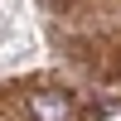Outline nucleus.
<instances>
[{"label":"nucleus","mask_w":121,"mask_h":121,"mask_svg":"<svg viewBox=\"0 0 121 121\" xmlns=\"http://www.w3.org/2000/svg\"><path fill=\"white\" fill-rule=\"evenodd\" d=\"M29 112H34V121H73L78 107L68 92H29Z\"/></svg>","instance_id":"f257e3e1"}]
</instances>
